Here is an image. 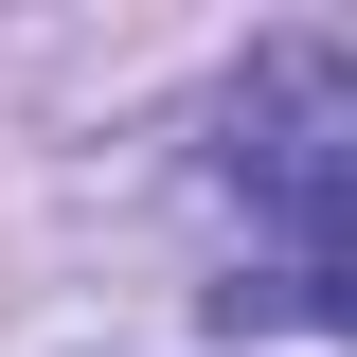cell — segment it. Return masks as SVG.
I'll return each instance as SVG.
<instances>
[{
    "instance_id": "obj_1",
    "label": "cell",
    "mask_w": 357,
    "mask_h": 357,
    "mask_svg": "<svg viewBox=\"0 0 357 357\" xmlns=\"http://www.w3.org/2000/svg\"><path fill=\"white\" fill-rule=\"evenodd\" d=\"M232 304H304V321H340V340H357V215H340V232H304V250L268 268V286H232Z\"/></svg>"
}]
</instances>
